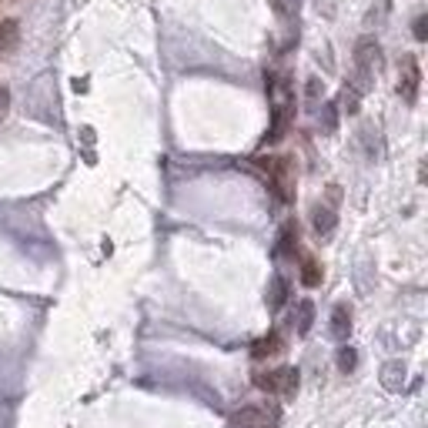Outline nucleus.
I'll return each mask as SVG.
<instances>
[{
  "instance_id": "obj_10",
  "label": "nucleus",
  "mask_w": 428,
  "mask_h": 428,
  "mask_svg": "<svg viewBox=\"0 0 428 428\" xmlns=\"http://www.w3.org/2000/svg\"><path fill=\"white\" fill-rule=\"evenodd\" d=\"M288 117H291V104H288V97H285V101L275 107V124H271V131H268V144H275V141L285 134V127H288Z\"/></svg>"
},
{
  "instance_id": "obj_20",
  "label": "nucleus",
  "mask_w": 428,
  "mask_h": 428,
  "mask_svg": "<svg viewBox=\"0 0 428 428\" xmlns=\"http://www.w3.org/2000/svg\"><path fill=\"white\" fill-rule=\"evenodd\" d=\"M338 201H341V191H338V184H331V187H328V204L335 208Z\"/></svg>"
},
{
  "instance_id": "obj_17",
  "label": "nucleus",
  "mask_w": 428,
  "mask_h": 428,
  "mask_svg": "<svg viewBox=\"0 0 428 428\" xmlns=\"http://www.w3.org/2000/svg\"><path fill=\"white\" fill-rule=\"evenodd\" d=\"M358 97H362V94L352 91V87H345V91H341V104H345L348 114H358Z\"/></svg>"
},
{
  "instance_id": "obj_18",
  "label": "nucleus",
  "mask_w": 428,
  "mask_h": 428,
  "mask_svg": "<svg viewBox=\"0 0 428 428\" xmlns=\"http://www.w3.org/2000/svg\"><path fill=\"white\" fill-rule=\"evenodd\" d=\"M415 37H418V41H425L428 37V17L425 14L415 17Z\"/></svg>"
},
{
  "instance_id": "obj_3",
  "label": "nucleus",
  "mask_w": 428,
  "mask_h": 428,
  "mask_svg": "<svg viewBox=\"0 0 428 428\" xmlns=\"http://www.w3.org/2000/svg\"><path fill=\"white\" fill-rule=\"evenodd\" d=\"M418 87H422V67H418V57L415 54H405L401 57V67H398V94L405 104H415L418 101Z\"/></svg>"
},
{
  "instance_id": "obj_1",
  "label": "nucleus",
  "mask_w": 428,
  "mask_h": 428,
  "mask_svg": "<svg viewBox=\"0 0 428 428\" xmlns=\"http://www.w3.org/2000/svg\"><path fill=\"white\" fill-rule=\"evenodd\" d=\"M255 164L268 174V181H271L278 198L281 201L294 198V161L291 157H258Z\"/></svg>"
},
{
  "instance_id": "obj_21",
  "label": "nucleus",
  "mask_w": 428,
  "mask_h": 428,
  "mask_svg": "<svg viewBox=\"0 0 428 428\" xmlns=\"http://www.w3.org/2000/svg\"><path fill=\"white\" fill-rule=\"evenodd\" d=\"M318 87H321L318 80H311V84H308V97H318Z\"/></svg>"
},
{
  "instance_id": "obj_19",
  "label": "nucleus",
  "mask_w": 428,
  "mask_h": 428,
  "mask_svg": "<svg viewBox=\"0 0 428 428\" xmlns=\"http://www.w3.org/2000/svg\"><path fill=\"white\" fill-rule=\"evenodd\" d=\"M7 107H10V91H7V87H0V117L7 114Z\"/></svg>"
},
{
  "instance_id": "obj_13",
  "label": "nucleus",
  "mask_w": 428,
  "mask_h": 428,
  "mask_svg": "<svg viewBox=\"0 0 428 428\" xmlns=\"http://www.w3.org/2000/svg\"><path fill=\"white\" fill-rule=\"evenodd\" d=\"M301 285H305V288H318L321 285V268H318V261L311 258V255L301 258Z\"/></svg>"
},
{
  "instance_id": "obj_7",
  "label": "nucleus",
  "mask_w": 428,
  "mask_h": 428,
  "mask_svg": "<svg viewBox=\"0 0 428 428\" xmlns=\"http://www.w3.org/2000/svg\"><path fill=\"white\" fill-rule=\"evenodd\" d=\"M234 425L238 428H271V415L261 412V408H245L241 415H234Z\"/></svg>"
},
{
  "instance_id": "obj_8",
  "label": "nucleus",
  "mask_w": 428,
  "mask_h": 428,
  "mask_svg": "<svg viewBox=\"0 0 428 428\" xmlns=\"http://www.w3.org/2000/svg\"><path fill=\"white\" fill-rule=\"evenodd\" d=\"M311 321H315V301L301 298L298 308H294V331H298V335H308V331H311Z\"/></svg>"
},
{
  "instance_id": "obj_4",
  "label": "nucleus",
  "mask_w": 428,
  "mask_h": 428,
  "mask_svg": "<svg viewBox=\"0 0 428 428\" xmlns=\"http://www.w3.org/2000/svg\"><path fill=\"white\" fill-rule=\"evenodd\" d=\"M348 335H352V308L335 305V311H331V338L345 341Z\"/></svg>"
},
{
  "instance_id": "obj_2",
  "label": "nucleus",
  "mask_w": 428,
  "mask_h": 428,
  "mask_svg": "<svg viewBox=\"0 0 428 428\" xmlns=\"http://www.w3.org/2000/svg\"><path fill=\"white\" fill-rule=\"evenodd\" d=\"M255 385L261 392H281L291 398L298 392V368H278V371H255Z\"/></svg>"
},
{
  "instance_id": "obj_9",
  "label": "nucleus",
  "mask_w": 428,
  "mask_h": 428,
  "mask_svg": "<svg viewBox=\"0 0 428 428\" xmlns=\"http://www.w3.org/2000/svg\"><path fill=\"white\" fill-rule=\"evenodd\" d=\"M285 301H288V281L281 275H275L271 285H268V311H281Z\"/></svg>"
},
{
  "instance_id": "obj_12",
  "label": "nucleus",
  "mask_w": 428,
  "mask_h": 428,
  "mask_svg": "<svg viewBox=\"0 0 428 428\" xmlns=\"http://www.w3.org/2000/svg\"><path fill=\"white\" fill-rule=\"evenodd\" d=\"M20 27H17V20H0V54H10L20 41Z\"/></svg>"
},
{
  "instance_id": "obj_11",
  "label": "nucleus",
  "mask_w": 428,
  "mask_h": 428,
  "mask_svg": "<svg viewBox=\"0 0 428 428\" xmlns=\"http://www.w3.org/2000/svg\"><path fill=\"white\" fill-rule=\"evenodd\" d=\"M294 248H298V228H294V221H288V224L281 228V234H278V255H281V258H291Z\"/></svg>"
},
{
  "instance_id": "obj_15",
  "label": "nucleus",
  "mask_w": 428,
  "mask_h": 428,
  "mask_svg": "<svg viewBox=\"0 0 428 428\" xmlns=\"http://www.w3.org/2000/svg\"><path fill=\"white\" fill-rule=\"evenodd\" d=\"M321 127H324V134H335L338 131V104L335 101H328V104L321 107Z\"/></svg>"
},
{
  "instance_id": "obj_6",
  "label": "nucleus",
  "mask_w": 428,
  "mask_h": 428,
  "mask_svg": "<svg viewBox=\"0 0 428 428\" xmlns=\"http://www.w3.org/2000/svg\"><path fill=\"white\" fill-rule=\"evenodd\" d=\"M281 348H285V338L278 335V331H268L264 338H258V341H255L251 355H255V358H271V355H278Z\"/></svg>"
},
{
  "instance_id": "obj_16",
  "label": "nucleus",
  "mask_w": 428,
  "mask_h": 428,
  "mask_svg": "<svg viewBox=\"0 0 428 428\" xmlns=\"http://www.w3.org/2000/svg\"><path fill=\"white\" fill-rule=\"evenodd\" d=\"M355 365H358V352H355L352 345H345V348H338V368L348 375V371H355Z\"/></svg>"
},
{
  "instance_id": "obj_5",
  "label": "nucleus",
  "mask_w": 428,
  "mask_h": 428,
  "mask_svg": "<svg viewBox=\"0 0 428 428\" xmlns=\"http://www.w3.org/2000/svg\"><path fill=\"white\" fill-rule=\"evenodd\" d=\"M335 208H331V204H315V208H311V224H315V231H318V234H331V231H335Z\"/></svg>"
},
{
  "instance_id": "obj_14",
  "label": "nucleus",
  "mask_w": 428,
  "mask_h": 428,
  "mask_svg": "<svg viewBox=\"0 0 428 428\" xmlns=\"http://www.w3.org/2000/svg\"><path fill=\"white\" fill-rule=\"evenodd\" d=\"M382 382H385V388H388V392H398V388H401V382H405V365H401V362H392V365H385Z\"/></svg>"
}]
</instances>
